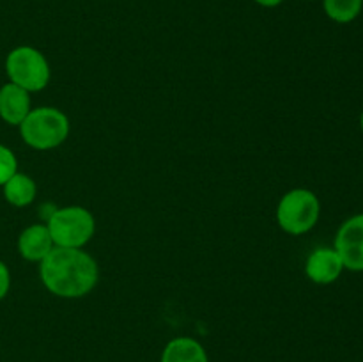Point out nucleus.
Returning a JSON list of instances; mask_svg holds the SVG:
<instances>
[{
  "label": "nucleus",
  "instance_id": "ddd939ff",
  "mask_svg": "<svg viewBox=\"0 0 363 362\" xmlns=\"http://www.w3.org/2000/svg\"><path fill=\"white\" fill-rule=\"evenodd\" d=\"M18 172V160L7 146L0 144V187Z\"/></svg>",
  "mask_w": 363,
  "mask_h": 362
},
{
  "label": "nucleus",
  "instance_id": "1a4fd4ad",
  "mask_svg": "<svg viewBox=\"0 0 363 362\" xmlns=\"http://www.w3.org/2000/svg\"><path fill=\"white\" fill-rule=\"evenodd\" d=\"M30 92L18 85L4 84L0 87V119L11 126H20L30 112Z\"/></svg>",
  "mask_w": 363,
  "mask_h": 362
},
{
  "label": "nucleus",
  "instance_id": "0eeeda50",
  "mask_svg": "<svg viewBox=\"0 0 363 362\" xmlns=\"http://www.w3.org/2000/svg\"><path fill=\"white\" fill-rule=\"evenodd\" d=\"M344 263L340 259L339 252L333 247H319L311 252L305 263V273L314 284H326L335 283L344 272Z\"/></svg>",
  "mask_w": 363,
  "mask_h": 362
},
{
  "label": "nucleus",
  "instance_id": "2eb2a0df",
  "mask_svg": "<svg viewBox=\"0 0 363 362\" xmlns=\"http://www.w3.org/2000/svg\"><path fill=\"white\" fill-rule=\"evenodd\" d=\"M254 2L259 4V6H262V7H277V6H280L284 0H254Z\"/></svg>",
  "mask_w": 363,
  "mask_h": 362
},
{
  "label": "nucleus",
  "instance_id": "7ed1b4c3",
  "mask_svg": "<svg viewBox=\"0 0 363 362\" xmlns=\"http://www.w3.org/2000/svg\"><path fill=\"white\" fill-rule=\"evenodd\" d=\"M55 247L84 248L96 233V219L84 206L55 209L46 222Z\"/></svg>",
  "mask_w": 363,
  "mask_h": 362
},
{
  "label": "nucleus",
  "instance_id": "423d86ee",
  "mask_svg": "<svg viewBox=\"0 0 363 362\" xmlns=\"http://www.w3.org/2000/svg\"><path fill=\"white\" fill-rule=\"evenodd\" d=\"M344 268L363 272V213L347 219L335 234V245Z\"/></svg>",
  "mask_w": 363,
  "mask_h": 362
},
{
  "label": "nucleus",
  "instance_id": "dca6fc26",
  "mask_svg": "<svg viewBox=\"0 0 363 362\" xmlns=\"http://www.w3.org/2000/svg\"><path fill=\"white\" fill-rule=\"evenodd\" d=\"M360 128H362V133H363V112H362V116H360Z\"/></svg>",
  "mask_w": 363,
  "mask_h": 362
},
{
  "label": "nucleus",
  "instance_id": "f257e3e1",
  "mask_svg": "<svg viewBox=\"0 0 363 362\" xmlns=\"http://www.w3.org/2000/svg\"><path fill=\"white\" fill-rule=\"evenodd\" d=\"M43 286L59 298H82L91 293L99 279L96 259L84 248L53 247L39 263Z\"/></svg>",
  "mask_w": 363,
  "mask_h": 362
},
{
  "label": "nucleus",
  "instance_id": "9d476101",
  "mask_svg": "<svg viewBox=\"0 0 363 362\" xmlns=\"http://www.w3.org/2000/svg\"><path fill=\"white\" fill-rule=\"evenodd\" d=\"M160 362H209L208 351L194 337H174L163 348Z\"/></svg>",
  "mask_w": 363,
  "mask_h": 362
},
{
  "label": "nucleus",
  "instance_id": "f03ea898",
  "mask_svg": "<svg viewBox=\"0 0 363 362\" xmlns=\"http://www.w3.org/2000/svg\"><path fill=\"white\" fill-rule=\"evenodd\" d=\"M20 135L25 144L38 151L59 148L69 137V119L66 114L53 106L32 109L21 121Z\"/></svg>",
  "mask_w": 363,
  "mask_h": 362
},
{
  "label": "nucleus",
  "instance_id": "6e6552de",
  "mask_svg": "<svg viewBox=\"0 0 363 362\" xmlns=\"http://www.w3.org/2000/svg\"><path fill=\"white\" fill-rule=\"evenodd\" d=\"M55 247L46 224H32L25 227L18 236V252L23 259L41 263Z\"/></svg>",
  "mask_w": 363,
  "mask_h": 362
},
{
  "label": "nucleus",
  "instance_id": "f8f14e48",
  "mask_svg": "<svg viewBox=\"0 0 363 362\" xmlns=\"http://www.w3.org/2000/svg\"><path fill=\"white\" fill-rule=\"evenodd\" d=\"M326 16L335 23H351L360 16L363 0H323Z\"/></svg>",
  "mask_w": 363,
  "mask_h": 362
},
{
  "label": "nucleus",
  "instance_id": "20e7f679",
  "mask_svg": "<svg viewBox=\"0 0 363 362\" xmlns=\"http://www.w3.org/2000/svg\"><path fill=\"white\" fill-rule=\"evenodd\" d=\"M321 202L318 195L307 188H294L284 194L277 206V222L280 229L293 236L308 233L318 224Z\"/></svg>",
  "mask_w": 363,
  "mask_h": 362
},
{
  "label": "nucleus",
  "instance_id": "9b49d317",
  "mask_svg": "<svg viewBox=\"0 0 363 362\" xmlns=\"http://www.w3.org/2000/svg\"><path fill=\"white\" fill-rule=\"evenodd\" d=\"M4 190V199L9 202L11 206H16V208H25V206L32 204L38 195V187H35V181L32 180L27 174L16 172L2 185Z\"/></svg>",
  "mask_w": 363,
  "mask_h": 362
},
{
  "label": "nucleus",
  "instance_id": "4468645a",
  "mask_svg": "<svg viewBox=\"0 0 363 362\" xmlns=\"http://www.w3.org/2000/svg\"><path fill=\"white\" fill-rule=\"evenodd\" d=\"M11 290V272L4 261H0V300L7 297Z\"/></svg>",
  "mask_w": 363,
  "mask_h": 362
},
{
  "label": "nucleus",
  "instance_id": "39448f33",
  "mask_svg": "<svg viewBox=\"0 0 363 362\" xmlns=\"http://www.w3.org/2000/svg\"><path fill=\"white\" fill-rule=\"evenodd\" d=\"M6 73L11 84L27 92H38L48 85L50 64L34 46H18L7 55Z\"/></svg>",
  "mask_w": 363,
  "mask_h": 362
}]
</instances>
